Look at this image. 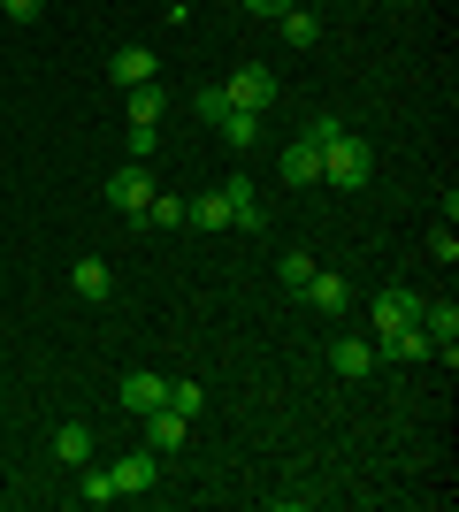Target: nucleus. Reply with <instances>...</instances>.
I'll return each instance as SVG.
<instances>
[{
  "instance_id": "f257e3e1",
  "label": "nucleus",
  "mask_w": 459,
  "mask_h": 512,
  "mask_svg": "<svg viewBox=\"0 0 459 512\" xmlns=\"http://www.w3.org/2000/svg\"><path fill=\"white\" fill-rule=\"evenodd\" d=\"M368 176H375V146L360 138V130H337V138L322 146V184H337V192H360Z\"/></svg>"
},
{
  "instance_id": "f03ea898",
  "label": "nucleus",
  "mask_w": 459,
  "mask_h": 512,
  "mask_svg": "<svg viewBox=\"0 0 459 512\" xmlns=\"http://www.w3.org/2000/svg\"><path fill=\"white\" fill-rule=\"evenodd\" d=\"M146 199H153V176H146V161H123V169L108 176V207L138 222V214H146Z\"/></svg>"
},
{
  "instance_id": "7ed1b4c3",
  "label": "nucleus",
  "mask_w": 459,
  "mask_h": 512,
  "mask_svg": "<svg viewBox=\"0 0 459 512\" xmlns=\"http://www.w3.org/2000/svg\"><path fill=\"white\" fill-rule=\"evenodd\" d=\"M230 107H245V115H268V100H276V69H261V62H245L238 77H230Z\"/></svg>"
},
{
  "instance_id": "20e7f679",
  "label": "nucleus",
  "mask_w": 459,
  "mask_h": 512,
  "mask_svg": "<svg viewBox=\"0 0 459 512\" xmlns=\"http://www.w3.org/2000/svg\"><path fill=\"white\" fill-rule=\"evenodd\" d=\"M138 436H146L153 451H184V436H192V413H176L169 398H161V406H153L146 421H138Z\"/></svg>"
},
{
  "instance_id": "39448f33",
  "label": "nucleus",
  "mask_w": 459,
  "mask_h": 512,
  "mask_svg": "<svg viewBox=\"0 0 459 512\" xmlns=\"http://www.w3.org/2000/svg\"><path fill=\"white\" fill-rule=\"evenodd\" d=\"M406 321H421V291L391 283V291L375 299V337H391V329H406ZM375 337H368V344H375Z\"/></svg>"
},
{
  "instance_id": "423d86ee",
  "label": "nucleus",
  "mask_w": 459,
  "mask_h": 512,
  "mask_svg": "<svg viewBox=\"0 0 459 512\" xmlns=\"http://www.w3.org/2000/svg\"><path fill=\"white\" fill-rule=\"evenodd\" d=\"M108 474H115V490H123V497H138V490H153V474H161V451L138 444V451H123Z\"/></svg>"
},
{
  "instance_id": "0eeeda50",
  "label": "nucleus",
  "mask_w": 459,
  "mask_h": 512,
  "mask_svg": "<svg viewBox=\"0 0 459 512\" xmlns=\"http://www.w3.org/2000/svg\"><path fill=\"white\" fill-rule=\"evenodd\" d=\"M115 398H123V413H131V421H146V413L161 406V398H169V383H161V375H146V367H138V375H123V390H115Z\"/></svg>"
},
{
  "instance_id": "6e6552de",
  "label": "nucleus",
  "mask_w": 459,
  "mask_h": 512,
  "mask_svg": "<svg viewBox=\"0 0 459 512\" xmlns=\"http://www.w3.org/2000/svg\"><path fill=\"white\" fill-rule=\"evenodd\" d=\"M299 299H306V306H322V314H345V306H352V283L337 276V268H314Z\"/></svg>"
},
{
  "instance_id": "1a4fd4ad",
  "label": "nucleus",
  "mask_w": 459,
  "mask_h": 512,
  "mask_svg": "<svg viewBox=\"0 0 459 512\" xmlns=\"http://www.w3.org/2000/svg\"><path fill=\"white\" fill-rule=\"evenodd\" d=\"M329 367H337L345 383H360V375H375L383 360H375V344H368V337H337V344H329Z\"/></svg>"
},
{
  "instance_id": "9d476101",
  "label": "nucleus",
  "mask_w": 459,
  "mask_h": 512,
  "mask_svg": "<svg viewBox=\"0 0 459 512\" xmlns=\"http://www.w3.org/2000/svg\"><path fill=\"white\" fill-rule=\"evenodd\" d=\"M69 291H77V299H85V306H100V299H108V291H115V268H108V260H77V268H69Z\"/></svg>"
},
{
  "instance_id": "9b49d317",
  "label": "nucleus",
  "mask_w": 459,
  "mask_h": 512,
  "mask_svg": "<svg viewBox=\"0 0 459 512\" xmlns=\"http://www.w3.org/2000/svg\"><path fill=\"white\" fill-rule=\"evenodd\" d=\"M222 199H230V230H261V222H268L261 192H253L245 176H230V184H222Z\"/></svg>"
},
{
  "instance_id": "f8f14e48",
  "label": "nucleus",
  "mask_w": 459,
  "mask_h": 512,
  "mask_svg": "<svg viewBox=\"0 0 459 512\" xmlns=\"http://www.w3.org/2000/svg\"><path fill=\"white\" fill-rule=\"evenodd\" d=\"M284 184H322V146L314 138H291L284 146Z\"/></svg>"
},
{
  "instance_id": "ddd939ff",
  "label": "nucleus",
  "mask_w": 459,
  "mask_h": 512,
  "mask_svg": "<svg viewBox=\"0 0 459 512\" xmlns=\"http://www.w3.org/2000/svg\"><path fill=\"white\" fill-rule=\"evenodd\" d=\"M421 329H429V344H459V306L452 299H421Z\"/></svg>"
},
{
  "instance_id": "4468645a",
  "label": "nucleus",
  "mask_w": 459,
  "mask_h": 512,
  "mask_svg": "<svg viewBox=\"0 0 459 512\" xmlns=\"http://www.w3.org/2000/svg\"><path fill=\"white\" fill-rule=\"evenodd\" d=\"M153 69H161V62H153L146 46H123V54H108V77H115V85H123V92H131V85H146Z\"/></svg>"
},
{
  "instance_id": "2eb2a0df",
  "label": "nucleus",
  "mask_w": 459,
  "mask_h": 512,
  "mask_svg": "<svg viewBox=\"0 0 459 512\" xmlns=\"http://www.w3.org/2000/svg\"><path fill=\"white\" fill-rule=\"evenodd\" d=\"M184 222H199V230H230V199H222V184H215V192H199V199H184Z\"/></svg>"
},
{
  "instance_id": "dca6fc26",
  "label": "nucleus",
  "mask_w": 459,
  "mask_h": 512,
  "mask_svg": "<svg viewBox=\"0 0 459 512\" xmlns=\"http://www.w3.org/2000/svg\"><path fill=\"white\" fill-rule=\"evenodd\" d=\"M123 100H131V115H123V123H161V107H169V92H161V77H146V85H131Z\"/></svg>"
},
{
  "instance_id": "f3484780",
  "label": "nucleus",
  "mask_w": 459,
  "mask_h": 512,
  "mask_svg": "<svg viewBox=\"0 0 459 512\" xmlns=\"http://www.w3.org/2000/svg\"><path fill=\"white\" fill-rule=\"evenodd\" d=\"M276 31H284V46H299V54H306V46L322 39V16H314V8H284V16H276Z\"/></svg>"
},
{
  "instance_id": "a211bd4d",
  "label": "nucleus",
  "mask_w": 459,
  "mask_h": 512,
  "mask_svg": "<svg viewBox=\"0 0 459 512\" xmlns=\"http://www.w3.org/2000/svg\"><path fill=\"white\" fill-rule=\"evenodd\" d=\"M77 497H85V505H115L123 490H115V474H108V467H92V459H85V467H77Z\"/></svg>"
},
{
  "instance_id": "6ab92c4d",
  "label": "nucleus",
  "mask_w": 459,
  "mask_h": 512,
  "mask_svg": "<svg viewBox=\"0 0 459 512\" xmlns=\"http://www.w3.org/2000/svg\"><path fill=\"white\" fill-rule=\"evenodd\" d=\"M215 130H222V146H238V153H245L253 138H261V115H245V107H230V115H222Z\"/></svg>"
},
{
  "instance_id": "aec40b11",
  "label": "nucleus",
  "mask_w": 459,
  "mask_h": 512,
  "mask_svg": "<svg viewBox=\"0 0 459 512\" xmlns=\"http://www.w3.org/2000/svg\"><path fill=\"white\" fill-rule=\"evenodd\" d=\"M54 459H62V467H85V459H92V428L69 421L62 436H54Z\"/></svg>"
},
{
  "instance_id": "412c9836",
  "label": "nucleus",
  "mask_w": 459,
  "mask_h": 512,
  "mask_svg": "<svg viewBox=\"0 0 459 512\" xmlns=\"http://www.w3.org/2000/svg\"><path fill=\"white\" fill-rule=\"evenodd\" d=\"M138 222H153V230H184V199H176V192H153Z\"/></svg>"
},
{
  "instance_id": "4be33fe9",
  "label": "nucleus",
  "mask_w": 459,
  "mask_h": 512,
  "mask_svg": "<svg viewBox=\"0 0 459 512\" xmlns=\"http://www.w3.org/2000/svg\"><path fill=\"white\" fill-rule=\"evenodd\" d=\"M306 276H314V260H306V253H284V260H276V283H284L291 299L306 291Z\"/></svg>"
},
{
  "instance_id": "5701e85b",
  "label": "nucleus",
  "mask_w": 459,
  "mask_h": 512,
  "mask_svg": "<svg viewBox=\"0 0 459 512\" xmlns=\"http://www.w3.org/2000/svg\"><path fill=\"white\" fill-rule=\"evenodd\" d=\"M429 260H437V268H452V260H459V237H452V222H437V230H429Z\"/></svg>"
},
{
  "instance_id": "b1692460",
  "label": "nucleus",
  "mask_w": 459,
  "mask_h": 512,
  "mask_svg": "<svg viewBox=\"0 0 459 512\" xmlns=\"http://www.w3.org/2000/svg\"><path fill=\"white\" fill-rule=\"evenodd\" d=\"M199 115H207V123H222V115H230V92H222V85H199Z\"/></svg>"
},
{
  "instance_id": "393cba45",
  "label": "nucleus",
  "mask_w": 459,
  "mask_h": 512,
  "mask_svg": "<svg viewBox=\"0 0 459 512\" xmlns=\"http://www.w3.org/2000/svg\"><path fill=\"white\" fill-rule=\"evenodd\" d=\"M169 406H176V413H192V421H199V406H207V398H199V383H169Z\"/></svg>"
},
{
  "instance_id": "a878e982",
  "label": "nucleus",
  "mask_w": 459,
  "mask_h": 512,
  "mask_svg": "<svg viewBox=\"0 0 459 512\" xmlns=\"http://www.w3.org/2000/svg\"><path fill=\"white\" fill-rule=\"evenodd\" d=\"M123 138H131V161H146V153H153V138H161V130H153V123H123Z\"/></svg>"
},
{
  "instance_id": "bb28decb",
  "label": "nucleus",
  "mask_w": 459,
  "mask_h": 512,
  "mask_svg": "<svg viewBox=\"0 0 459 512\" xmlns=\"http://www.w3.org/2000/svg\"><path fill=\"white\" fill-rule=\"evenodd\" d=\"M39 8H46V0H0V16H8V23H39Z\"/></svg>"
},
{
  "instance_id": "cd10ccee",
  "label": "nucleus",
  "mask_w": 459,
  "mask_h": 512,
  "mask_svg": "<svg viewBox=\"0 0 459 512\" xmlns=\"http://www.w3.org/2000/svg\"><path fill=\"white\" fill-rule=\"evenodd\" d=\"M253 16H284V8H299V0H245Z\"/></svg>"
}]
</instances>
